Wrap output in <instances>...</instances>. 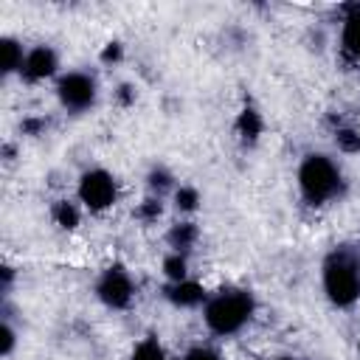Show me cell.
Returning <instances> with one entry per match:
<instances>
[{
    "mask_svg": "<svg viewBox=\"0 0 360 360\" xmlns=\"http://www.w3.org/2000/svg\"><path fill=\"white\" fill-rule=\"evenodd\" d=\"M205 323L217 335H233L253 315V295L245 290H222L205 301Z\"/></svg>",
    "mask_w": 360,
    "mask_h": 360,
    "instance_id": "6da1fadb",
    "label": "cell"
},
{
    "mask_svg": "<svg viewBox=\"0 0 360 360\" xmlns=\"http://www.w3.org/2000/svg\"><path fill=\"white\" fill-rule=\"evenodd\" d=\"M323 290L329 295L332 304L338 307H349L357 301L360 295V270L352 253L338 250L326 259L323 264Z\"/></svg>",
    "mask_w": 360,
    "mask_h": 360,
    "instance_id": "7a4b0ae2",
    "label": "cell"
},
{
    "mask_svg": "<svg viewBox=\"0 0 360 360\" xmlns=\"http://www.w3.org/2000/svg\"><path fill=\"white\" fill-rule=\"evenodd\" d=\"M298 186H301V194L307 202L321 205L338 194L340 172L326 155H307L298 169Z\"/></svg>",
    "mask_w": 360,
    "mask_h": 360,
    "instance_id": "3957f363",
    "label": "cell"
},
{
    "mask_svg": "<svg viewBox=\"0 0 360 360\" xmlns=\"http://www.w3.org/2000/svg\"><path fill=\"white\" fill-rule=\"evenodd\" d=\"M79 200L90 211H104L115 202V180L104 169H90L79 180Z\"/></svg>",
    "mask_w": 360,
    "mask_h": 360,
    "instance_id": "277c9868",
    "label": "cell"
},
{
    "mask_svg": "<svg viewBox=\"0 0 360 360\" xmlns=\"http://www.w3.org/2000/svg\"><path fill=\"white\" fill-rule=\"evenodd\" d=\"M56 96L68 110H87L96 101V82L87 73H68L59 79Z\"/></svg>",
    "mask_w": 360,
    "mask_h": 360,
    "instance_id": "5b68a950",
    "label": "cell"
},
{
    "mask_svg": "<svg viewBox=\"0 0 360 360\" xmlns=\"http://www.w3.org/2000/svg\"><path fill=\"white\" fill-rule=\"evenodd\" d=\"M96 292L107 307L121 309L132 301V278L124 267H107L96 284Z\"/></svg>",
    "mask_w": 360,
    "mask_h": 360,
    "instance_id": "8992f818",
    "label": "cell"
},
{
    "mask_svg": "<svg viewBox=\"0 0 360 360\" xmlns=\"http://www.w3.org/2000/svg\"><path fill=\"white\" fill-rule=\"evenodd\" d=\"M28 82H42L48 76L56 73V53L48 48V45H37L25 53V62H22V70H20Z\"/></svg>",
    "mask_w": 360,
    "mask_h": 360,
    "instance_id": "52a82bcc",
    "label": "cell"
},
{
    "mask_svg": "<svg viewBox=\"0 0 360 360\" xmlns=\"http://www.w3.org/2000/svg\"><path fill=\"white\" fill-rule=\"evenodd\" d=\"M343 53L352 62H360V6H352L343 17V34H340Z\"/></svg>",
    "mask_w": 360,
    "mask_h": 360,
    "instance_id": "ba28073f",
    "label": "cell"
},
{
    "mask_svg": "<svg viewBox=\"0 0 360 360\" xmlns=\"http://www.w3.org/2000/svg\"><path fill=\"white\" fill-rule=\"evenodd\" d=\"M166 298L172 304H177V307H197L205 298V292H202L200 284H194V281L186 278V281H172L166 287Z\"/></svg>",
    "mask_w": 360,
    "mask_h": 360,
    "instance_id": "9c48e42d",
    "label": "cell"
},
{
    "mask_svg": "<svg viewBox=\"0 0 360 360\" xmlns=\"http://www.w3.org/2000/svg\"><path fill=\"white\" fill-rule=\"evenodd\" d=\"M0 48H3V70H6V73L22 70V62H25L22 48H20V45H17L11 37H6V39L0 42Z\"/></svg>",
    "mask_w": 360,
    "mask_h": 360,
    "instance_id": "30bf717a",
    "label": "cell"
},
{
    "mask_svg": "<svg viewBox=\"0 0 360 360\" xmlns=\"http://www.w3.org/2000/svg\"><path fill=\"white\" fill-rule=\"evenodd\" d=\"M194 236H197L194 225H191V222H183V225H174V228H172V233H169V242H172V248L180 253V250L191 248Z\"/></svg>",
    "mask_w": 360,
    "mask_h": 360,
    "instance_id": "8fae6325",
    "label": "cell"
},
{
    "mask_svg": "<svg viewBox=\"0 0 360 360\" xmlns=\"http://www.w3.org/2000/svg\"><path fill=\"white\" fill-rule=\"evenodd\" d=\"M132 360H166V354H163V346H160L155 338H146V340L132 352Z\"/></svg>",
    "mask_w": 360,
    "mask_h": 360,
    "instance_id": "7c38bea8",
    "label": "cell"
},
{
    "mask_svg": "<svg viewBox=\"0 0 360 360\" xmlns=\"http://www.w3.org/2000/svg\"><path fill=\"white\" fill-rule=\"evenodd\" d=\"M163 270L169 276V281H186V256L183 253H174L163 262Z\"/></svg>",
    "mask_w": 360,
    "mask_h": 360,
    "instance_id": "4fadbf2b",
    "label": "cell"
},
{
    "mask_svg": "<svg viewBox=\"0 0 360 360\" xmlns=\"http://www.w3.org/2000/svg\"><path fill=\"white\" fill-rule=\"evenodd\" d=\"M53 219H56L62 228H76L79 214H76V208H73L70 202H56V205H53Z\"/></svg>",
    "mask_w": 360,
    "mask_h": 360,
    "instance_id": "5bb4252c",
    "label": "cell"
},
{
    "mask_svg": "<svg viewBox=\"0 0 360 360\" xmlns=\"http://www.w3.org/2000/svg\"><path fill=\"white\" fill-rule=\"evenodd\" d=\"M239 132H242L245 138H256V135H259V115H256L253 110H245V112H242V118H239Z\"/></svg>",
    "mask_w": 360,
    "mask_h": 360,
    "instance_id": "9a60e30c",
    "label": "cell"
},
{
    "mask_svg": "<svg viewBox=\"0 0 360 360\" xmlns=\"http://www.w3.org/2000/svg\"><path fill=\"white\" fill-rule=\"evenodd\" d=\"M197 200H200V197H197L194 188H186V186H183V188L177 191V208H183V211H194V208H197Z\"/></svg>",
    "mask_w": 360,
    "mask_h": 360,
    "instance_id": "2e32d148",
    "label": "cell"
},
{
    "mask_svg": "<svg viewBox=\"0 0 360 360\" xmlns=\"http://www.w3.org/2000/svg\"><path fill=\"white\" fill-rule=\"evenodd\" d=\"M338 143L346 149V152H357L360 149V135L354 129H340L338 132Z\"/></svg>",
    "mask_w": 360,
    "mask_h": 360,
    "instance_id": "e0dca14e",
    "label": "cell"
},
{
    "mask_svg": "<svg viewBox=\"0 0 360 360\" xmlns=\"http://www.w3.org/2000/svg\"><path fill=\"white\" fill-rule=\"evenodd\" d=\"M11 349H14V332L8 323H3L0 326V354H11Z\"/></svg>",
    "mask_w": 360,
    "mask_h": 360,
    "instance_id": "ac0fdd59",
    "label": "cell"
},
{
    "mask_svg": "<svg viewBox=\"0 0 360 360\" xmlns=\"http://www.w3.org/2000/svg\"><path fill=\"white\" fill-rule=\"evenodd\" d=\"M183 360H219V357H217L211 349H205V346H197V349H191V352H188Z\"/></svg>",
    "mask_w": 360,
    "mask_h": 360,
    "instance_id": "d6986e66",
    "label": "cell"
},
{
    "mask_svg": "<svg viewBox=\"0 0 360 360\" xmlns=\"http://www.w3.org/2000/svg\"><path fill=\"white\" fill-rule=\"evenodd\" d=\"M152 188H166L169 186V174L166 172H152Z\"/></svg>",
    "mask_w": 360,
    "mask_h": 360,
    "instance_id": "ffe728a7",
    "label": "cell"
},
{
    "mask_svg": "<svg viewBox=\"0 0 360 360\" xmlns=\"http://www.w3.org/2000/svg\"><path fill=\"white\" fill-rule=\"evenodd\" d=\"M115 56H118V45H112V48L104 51V59H115Z\"/></svg>",
    "mask_w": 360,
    "mask_h": 360,
    "instance_id": "44dd1931",
    "label": "cell"
},
{
    "mask_svg": "<svg viewBox=\"0 0 360 360\" xmlns=\"http://www.w3.org/2000/svg\"><path fill=\"white\" fill-rule=\"evenodd\" d=\"M278 360H292V357H278Z\"/></svg>",
    "mask_w": 360,
    "mask_h": 360,
    "instance_id": "7402d4cb",
    "label": "cell"
}]
</instances>
